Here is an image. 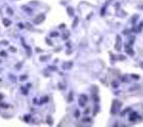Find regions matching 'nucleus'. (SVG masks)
Returning <instances> with one entry per match:
<instances>
[{
    "mask_svg": "<svg viewBox=\"0 0 143 127\" xmlns=\"http://www.w3.org/2000/svg\"><path fill=\"white\" fill-rule=\"evenodd\" d=\"M3 24H4V26H10L11 25V21L9 19H3Z\"/></svg>",
    "mask_w": 143,
    "mask_h": 127,
    "instance_id": "f257e3e1",
    "label": "nucleus"
},
{
    "mask_svg": "<svg viewBox=\"0 0 143 127\" xmlns=\"http://www.w3.org/2000/svg\"><path fill=\"white\" fill-rule=\"evenodd\" d=\"M75 117H79V111H78V110H76V111H75Z\"/></svg>",
    "mask_w": 143,
    "mask_h": 127,
    "instance_id": "f03ea898",
    "label": "nucleus"
},
{
    "mask_svg": "<svg viewBox=\"0 0 143 127\" xmlns=\"http://www.w3.org/2000/svg\"><path fill=\"white\" fill-rule=\"evenodd\" d=\"M57 32H53V34H52V36H57Z\"/></svg>",
    "mask_w": 143,
    "mask_h": 127,
    "instance_id": "7ed1b4c3",
    "label": "nucleus"
},
{
    "mask_svg": "<svg viewBox=\"0 0 143 127\" xmlns=\"http://www.w3.org/2000/svg\"><path fill=\"white\" fill-rule=\"evenodd\" d=\"M83 121L88 122V121H90V119H88V117H87V119H85V120H83Z\"/></svg>",
    "mask_w": 143,
    "mask_h": 127,
    "instance_id": "20e7f679",
    "label": "nucleus"
},
{
    "mask_svg": "<svg viewBox=\"0 0 143 127\" xmlns=\"http://www.w3.org/2000/svg\"><path fill=\"white\" fill-rule=\"evenodd\" d=\"M8 10H9V12H10V15H13V11L11 10L10 8H8Z\"/></svg>",
    "mask_w": 143,
    "mask_h": 127,
    "instance_id": "39448f33",
    "label": "nucleus"
},
{
    "mask_svg": "<svg viewBox=\"0 0 143 127\" xmlns=\"http://www.w3.org/2000/svg\"><path fill=\"white\" fill-rule=\"evenodd\" d=\"M0 55H3V57H4V55H6V54H5V53H4V52H2V53H1V54H0Z\"/></svg>",
    "mask_w": 143,
    "mask_h": 127,
    "instance_id": "423d86ee",
    "label": "nucleus"
},
{
    "mask_svg": "<svg viewBox=\"0 0 143 127\" xmlns=\"http://www.w3.org/2000/svg\"><path fill=\"white\" fill-rule=\"evenodd\" d=\"M2 98H3V96L1 95V94H0V100H2Z\"/></svg>",
    "mask_w": 143,
    "mask_h": 127,
    "instance_id": "0eeeda50",
    "label": "nucleus"
},
{
    "mask_svg": "<svg viewBox=\"0 0 143 127\" xmlns=\"http://www.w3.org/2000/svg\"><path fill=\"white\" fill-rule=\"evenodd\" d=\"M0 81H1V79H0Z\"/></svg>",
    "mask_w": 143,
    "mask_h": 127,
    "instance_id": "6e6552de",
    "label": "nucleus"
}]
</instances>
